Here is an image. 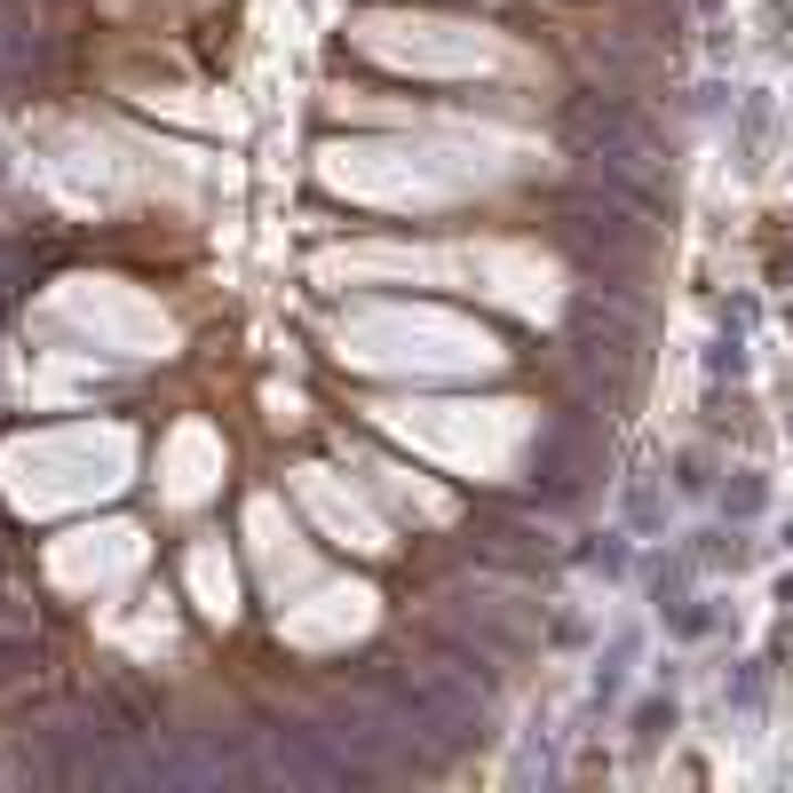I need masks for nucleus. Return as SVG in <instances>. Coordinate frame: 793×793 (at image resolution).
<instances>
[{
  "label": "nucleus",
  "instance_id": "obj_5",
  "mask_svg": "<svg viewBox=\"0 0 793 793\" xmlns=\"http://www.w3.org/2000/svg\"><path fill=\"white\" fill-rule=\"evenodd\" d=\"M48 56V40H40V24H24V17H0V80H32V64Z\"/></svg>",
  "mask_w": 793,
  "mask_h": 793
},
{
  "label": "nucleus",
  "instance_id": "obj_3",
  "mask_svg": "<svg viewBox=\"0 0 793 793\" xmlns=\"http://www.w3.org/2000/svg\"><path fill=\"white\" fill-rule=\"evenodd\" d=\"M564 350H571V373L579 381H619L627 365H635V318H627V302H587L571 310V326H564Z\"/></svg>",
  "mask_w": 793,
  "mask_h": 793
},
{
  "label": "nucleus",
  "instance_id": "obj_1",
  "mask_svg": "<svg viewBox=\"0 0 793 793\" xmlns=\"http://www.w3.org/2000/svg\"><path fill=\"white\" fill-rule=\"evenodd\" d=\"M571 135H579V152L595 159V175H604L627 207H642V215H659L667 207V175H674V159H667V143H659V127L642 120L627 95H571Z\"/></svg>",
  "mask_w": 793,
  "mask_h": 793
},
{
  "label": "nucleus",
  "instance_id": "obj_2",
  "mask_svg": "<svg viewBox=\"0 0 793 793\" xmlns=\"http://www.w3.org/2000/svg\"><path fill=\"white\" fill-rule=\"evenodd\" d=\"M365 690L381 707H396L413 730H429L436 746H468V738H484V714H492V690L461 682L453 667H413V659H373Z\"/></svg>",
  "mask_w": 793,
  "mask_h": 793
},
{
  "label": "nucleus",
  "instance_id": "obj_4",
  "mask_svg": "<svg viewBox=\"0 0 793 793\" xmlns=\"http://www.w3.org/2000/svg\"><path fill=\"white\" fill-rule=\"evenodd\" d=\"M539 492H548V501H579V453H571V436H548V444H539Z\"/></svg>",
  "mask_w": 793,
  "mask_h": 793
}]
</instances>
